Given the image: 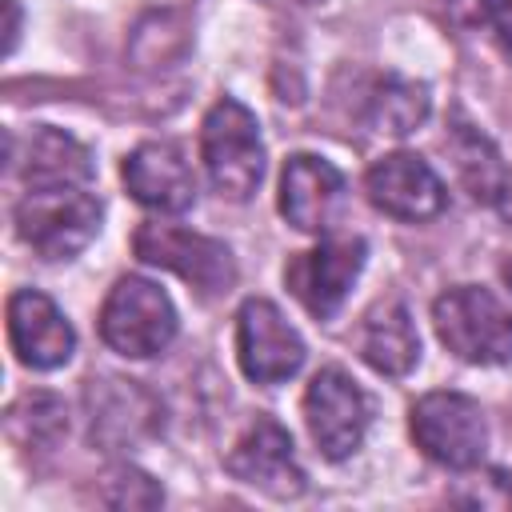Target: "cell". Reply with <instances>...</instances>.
Returning <instances> with one entry per match:
<instances>
[{"mask_svg":"<svg viewBox=\"0 0 512 512\" xmlns=\"http://www.w3.org/2000/svg\"><path fill=\"white\" fill-rule=\"evenodd\" d=\"M432 324L440 344L464 360V364H504L512 360V308L480 288V284H456L436 296Z\"/></svg>","mask_w":512,"mask_h":512,"instance_id":"obj_1","label":"cell"},{"mask_svg":"<svg viewBox=\"0 0 512 512\" xmlns=\"http://www.w3.org/2000/svg\"><path fill=\"white\" fill-rule=\"evenodd\" d=\"M100 232V200L84 184L28 188L16 204V236L40 260H72Z\"/></svg>","mask_w":512,"mask_h":512,"instance_id":"obj_2","label":"cell"},{"mask_svg":"<svg viewBox=\"0 0 512 512\" xmlns=\"http://www.w3.org/2000/svg\"><path fill=\"white\" fill-rule=\"evenodd\" d=\"M200 156L212 188L228 200H248L264 176V140L256 116L236 100L220 96L200 124Z\"/></svg>","mask_w":512,"mask_h":512,"instance_id":"obj_3","label":"cell"},{"mask_svg":"<svg viewBox=\"0 0 512 512\" xmlns=\"http://www.w3.org/2000/svg\"><path fill=\"white\" fill-rule=\"evenodd\" d=\"M180 316L172 296L152 284L148 276H120L100 308V340L128 356V360H148L164 352L176 340Z\"/></svg>","mask_w":512,"mask_h":512,"instance_id":"obj_4","label":"cell"},{"mask_svg":"<svg viewBox=\"0 0 512 512\" xmlns=\"http://www.w3.org/2000/svg\"><path fill=\"white\" fill-rule=\"evenodd\" d=\"M132 248L144 264L152 268H168L176 272L180 280H188L204 300L212 296H224L232 284H236V260L228 252L224 240H212L204 232H192V228H180V224H160V220H148L136 228L132 236Z\"/></svg>","mask_w":512,"mask_h":512,"instance_id":"obj_5","label":"cell"},{"mask_svg":"<svg viewBox=\"0 0 512 512\" xmlns=\"http://www.w3.org/2000/svg\"><path fill=\"white\" fill-rule=\"evenodd\" d=\"M408 428H412L416 448L428 460H436L452 472H468L484 460L488 424H484L480 404L464 392H428V396H420L412 404Z\"/></svg>","mask_w":512,"mask_h":512,"instance_id":"obj_6","label":"cell"},{"mask_svg":"<svg viewBox=\"0 0 512 512\" xmlns=\"http://www.w3.org/2000/svg\"><path fill=\"white\" fill-rule=\"evenodd\" d=\"M304 424L324 460H348L368 436L372 400L344 368L328 364L304 392Z\"/></svg>","mask_w":512,"mask_h":512,"instance_id":"obj_7","label":"cell"},{"mask_svg":"<svg viewBox=\"0 0 512 512\" xmlns=\"http://www.w3.org/2000/svg\"><path fill=\"white\" fill-rule=\"evenodd\" d=\"M368 260V244L364 236L352 232H324V240L308 252H296L284 268V284L292 288V296L316 316L328 320L340 312L348 288L356 284V276L364 272Z\"/></svg>","mask_w":512,"mask_h":512,"instance_id":"obj_8","label":"cell"},{"mask_svg":"<svg viewBox=\"0 0 512 512\" xmlns=\"http://www.w3.org/2000/svg\"><path fill=\"white\" fill-rule=\"evenodd\" d=\"M236 360L248 380L280 384L300 372L304 340L272 300L252 296L236 312Z\"/></svg>","mask_w":512,"mask_h":512,"instance_id":"obj_9","label":"cell"},{"mask_svg":"<svg viewBox=\"0 0 512 512\" xmlns=\"http://www.w3.org/2000/svg\"><path fill=\"white\" fill-rule=\"evenodd\" d=\"M224 468L240 484L264 492L272 500H296L304 492V468L296 460L292 436H288L284 424H276L268 416H260L256 424H248V432L228 448Z\"/></svg>","mask_w":512,"mask_h":512,"instance_id":"obj_10","label":"cell"},{"mask_svg":"<svg viewBox=\"0 0 512 512\" xmlns=\"http://www.w3.org/2000/svg\"><path fill=\"white\" fill-rule=\"evenodd\" d=\"M364 192L368 200L392 216V220H408V224H420V220H432L448 208V188L444 180L436 176V168L416 156V152H392V156H380L368 176H364Z\"/></svg>","mask_w":512,"mask_h":512,"instance_id":"obj_11","label":"cell"},{"mask_svg":"<svg viewBox=\"0 0 512 512\" xmlns=\"http://www.w3.org/2000/svg\"><path fill=\"white\" fill-rule=\"evenodd\" d=\"M120 176H124V188L132 192V200L144 204L148 212L180 216L196 204V172H192L184 148L172 140L136 144L124 156Z\"/></svg>","mask_w":512,"mask_h":512,"instance_id":"obj_12","label":"cell"},{"mask_svg":"<svg viewBox=\"0 0 512 512\" xmlns=\"http://www.w3.org/2000/svg\"><path fill=\"white\" fill-rule=\"evenodd\" d=\"M8 344L24 368L52 372L72 360L76 332L52 296L36 288H20L8 296Z\"/></svg>","mask_w":512,"mask_h":512,"instance_id":"obj_13","label":"cell"},{"mask_svg":"<svg viewBox=\"0 0 512 512\" xmlns=\"http://www.w3.org/2000/svg\"><path fill=\"white\" fill-rule=\"evenodd\" d=\"M344 172L312 152L288 156L280 172V212L300 232H332L344 212Z\"/></svg>","mask_w":512,"mask_h":512,"instance_id":"obj_14","label":"cell"},{"mask_svg":"<svg viewBox=\"0 0 512 512\" xmlns=\"http://www.w3.org/2000/svg\"><path fill=\"white\" fill-rule=\"evenodd\" d=\"M88 412H92V440L108 448L136 444L160 424L156 396H148L136 380H120V376H104L88 384Z\"/></svg>","mask_w":512,"mask_h":512,"instance_id":"obj_15","label":"cell"},{"mask_svg":"<svg viewBox=\"0 0 512 512\" xmlns=\"http://www.w3.org/2000/svg\"><path fill=\"white\" fill-rule=\"evenodd\" d=\"M20 176L28 188H64V184H88L92 180V152L60 132V128H36L24 140L20 152Z\"/></svg>","mask_w":512,"mask_h":512,"instance_id":"obj_16","label":"cell"},{"mask_svg":"<svg viewBox=\"0 0 512 512\" xmlns=\"http://www.w3.org/2000/svg\"><path fill=\"white\" fill-rule=\"evenodd\" d=\"M360 356L380 376H408L420 360V336L412 324V312L400 300H384L364 316L360 332Z\"/></svg>","mask_w":512,"mask_h":512,"instance_id":"obj_17","label":"cell"},{"mask_svg":"<svg viewBox=\"0 0 512 512\" xmlns=\"http://www.w3.org/2000/svg\"><path fill=\"white\" fill-rule=\"evenodd\" d=\"M448 152H452L456 176H460V184L472 192V200L492 204L496 192H500V184H504V164H500L496 148H492L484 136H476V132H468V128H456L452 140H448Z\"/></svg>","mask_w":512,"mask_h":512,"instance_id":"obj_18","label":"cell"},{"mask_svg":"<svg viewBox=\"0 0 512 512\" xmlns=\"http://www.w3.org/2000/svg\"><path fill=\"white\" fill-rule=\"evenodd\" d=\"M68 432V412L52 392H28L8 408V436L20 448H52Z\"/></svg>","mask_w":512,"mask_h":512,"instance_id":"obj_19","label":"cell"},{"mask_svg":"<svg viewBox=\"0 0 512 512\" xmlns=\"http://www.w3.org/2000/svg\"><path fill=\"white\" fill-rule=\"evenodd\" d=\"M372 120L380 132L404 136L428 120V88L404 76H384L372 96Z\"/></svg>","mask_w":512,"mask_h":512,"instance_id":"obj_20","label":"cell"},{"mask_svg":"<svg viewBox=\"0 0 512 512\" xmlns=\"http://www.w3.org/2000/svg\"><path fill=\"white\" fill-rule=\"evenodd\" d=\"M100 500L112 504V508H156V504H164V492H160V484H156L152 476H144L140 468L120 464V468H112V472L104 476Z\"/></svg>","mask_w":512,"mask_h":512,"instance_id":"obj_21","label":"cell"},{"mask_svg":"<svg viewBox=\"0 0 512 512\" xmlns=\"http://www.w3.org/2000/svg\"><path fill=\"white\" fill-rule=\"evenodd\" d=\"M488 20H492V32H496L504 56L512 60V0H492L488 4Z\"/></svg>","mask_w":512,"mask_h":512,"instance_id":"obj_22","label":"cell"},{"mask_svg":"<svg viewBox=\"0 0 512 512\" xmlns=\"http://www.w3.org/2000/svg\"><path fill=\"white\" fill-rule=\"evenodd\" d=\"M444 4H448V8H452V12L460 16V20H476V16L484 20V16H488V4H492V0H444Z\"/></svg>","mask_w":512,"mask_h":512,"instance_id":"obj_23","label":"cell"},{"mask_svg":"<svg viewBox=\"0 0 512 512\" xmlns=\"http://www.w3.org/2000/svg\"><path fill=\"white\" fill-rule=\"evenodd\" d=\"M4 16H8V28H4V52L16 48V36H20V8L16 0H4Z\"/></svg>","mask_w":512,"mask_h":512,"instance_id":"obj_24","label":"cell"},{"mask_svg":"<svg viewBox=\"0 0 512 512\" xmlns=\"http://www.w3.org/2000/svg\"><path fill=\"white\" fill-rule=\"evenodd\" d=\"M496 212L504 216V224H512V172H504V184H500V192H496Z\"/></svg>","mask_w":512,"mask_h":512,"instance_id":"obj_25","label":"cell"},{"mask_svg":"<svg viewBox=\"0 0 512 512\" xmlns=\"http://www.w3.org/2000/svg\"><path fill=\"white\" fill-rule=\"evenodd\" d=\"M504 280H508V288H512V260L504 264Z\"/></svg>","mask_w":512,"mask_h":512,"instance_id":"obj_26","label":"cell"}]
</instances>
